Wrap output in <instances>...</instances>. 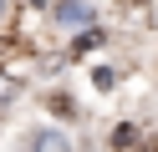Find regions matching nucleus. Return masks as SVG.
I'll list each match as a JSON object with an SVG mask.
<instances>
[{"mask_svg": "<svg viewBox=\"0 0 158 152\" xmlns=\"http://www.w3.org/2000/svg\"><path fill=\"white\" fill-rule=\"evenodd\" d=\"M56 15H61L66 25H87V20H92V10H87V5H77V0H72V5H61Z\"/></svg>", "mask_w": 158, "mask_h": 152, "instance_id": "1", "label": "nucleus"}, {"mask_svg": "<svg viewBox=\"0 0 158 152\" xmlns=\"http://www.w3.org/2000/svg\"><path fill=\"white\" fill-rule=\"evenodd\" d=\"M31 152H72V147H66L61 132H46V137H36V147H31Z\"/></svg>", "mask_w": 158, "mask_h": 152, "instance_id": "2", "label": "nucleus"}, {"mask_svg": "<svg viewBox=\"0 0 158 152\" xmlns=\"http://www.w3.org/2000/svg\"><path fill=\"white\" fill-rule=\"evenodd\" d=\"M107 142H112V147H133V142H138V127H127V122H123V127H117Z\"/></svg>", "mask_w": 158, "mask_h": 152, "instance_id": "3", "label": "nucleus"}, {"mask_svg": "<svg viewBox=\"0 0 158 152\" xmlns=\"http://www.w3.org/2000/svg\"><path fill=\"white\" fill-rule=\"evenodd\" d=\"M97 41H102V36H97V30H87V36H82V41H77V46H72V51H77V56H82V51H92V46H97Z\"/></svg>", "mask_w": 158, "mask_h": 152, "instance_id": "4", "label": "nucleus"}, {"mask_svg": "<svg viewBox=\"0 0 158 152\" xmlns=\"http://www.w3.org/2000/svg\"><path fill=\"white\" fill-rule=\"evenodd\" d=\"M143 152H158V142H148V147H143Z\"/></svg>", "mask_w": 158, "mask_h": 152, "instance_id": "5", "label": "nucleus"}]
</instances>
